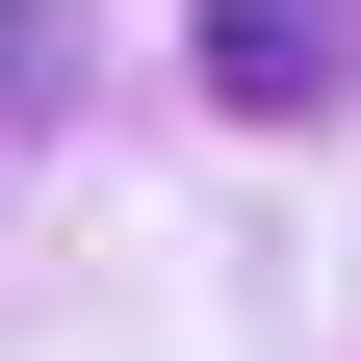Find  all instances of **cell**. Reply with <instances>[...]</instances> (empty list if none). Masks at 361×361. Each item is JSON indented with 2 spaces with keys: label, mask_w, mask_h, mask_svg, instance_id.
Here are the masks:
<instances>
[{
  "label": "cell",
  "mask_w": 361,
  "mask_h": 361,
  "mask_svg": "<svg viewBox=\"0 0 361 361\" xmlns=\"http://www.w3.org/2000/svg\"><path fill=\"white\" fill-rule=\"evenodd\" d=\"M207 104L336 129V104H361V0H207Z\"/></svg>",
  "instance_id": "1"
},
{
  "label": "cell",
  "mask_w": 361,
  "mask_h": 361,
  "mask_svg": "<svg viewBox=\"0 0 361 361\" xmlns=\"http://www.w3.org/2000/svg\"><path fill=\"white\" fill-rule=\"evenodd\" d=\"M78 104V26H52V0H0V129H52Z\"/></svg>",
  "instance_id": "2"
}]
</instances>
